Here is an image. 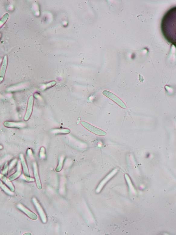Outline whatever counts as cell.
<instances>
[{"mask_svg": "<svg viewBox=\"0 0 176 235\" xmlns=\"http://www.w3.org/2000/svg\"><path fill=\"white\" fill-rule=\"evenodd\" d=\"M161 28L165 39L176 47V6L169 9L163 16Z\"/></svg>", "mask_w": 176, "mask_h": 235, "instance_id": "1", "label": "cell"}, {"mask_svg": "<svg viewBox=\"0 0 176 235\" xmlns=\"http://www.w3.org/2000/svg\"><path fill=\"white\" fill-rule=\"evenodd\" d=\"M103 94L105 96L107 97L108 98L114 101V102L117 104L121 107L124 109H126V106L123 102L118 97L116 96V95L113 94V93L109 92V91L104 90L103 91Z\"/></svg>", "mask_w": 176, "mask_h": 235, "instance_id": "2", "label": "cell"}, {"mask_svg": "<svg viewBox=\"0 0 176 235\" xmlns=\"http://www.w3.org/2000/svg\"><path fill=\"white\" fill-rule=\"evenodd\" d=\"M81 124L82 126H83L84 128H85L88 130L90 131L91 132L94 133L95 135H101V136H104V135H107V133L105 131L101 130L100 129L97 128L96 127L92 126V125L88 123L87 122H82Z\"/></svg>", "mask_w": 176, "mask_h": 235, "instance_id": "3", "label": "cell"}, {"mask_svg": "<svg viewBox=\"0 0 176 235\" xmlns=\"http://www.w3.org/2000/svg\"><path fill=\"white\" fill-rule=\"evenodd\" d=\"M34 102V97L33 96H31L29 99L26 113L24 117V120L25 121L28 120L30 117L33 111Z\"/></svg>", "mask_w": 176, "mask_h": 235, "instance_id": "4", "label": "cell"}, {"mask_svg": "<svg viewBox=\"0 0 176 235\" xmlns=\"http://www.w3.org/2000/svg\"><path fill=\"white\" fill-rule=\"evenodd\" d=\"M20 158L25 177L29 181V180L30 179V178L28 169H27V167L26 163H25L24 157H23V156L22 154L20 155Z\"/></svg>", "mask_w": 176, "mask_h": 235, "instance_id": "5", "label": "cell"}, {"mask_svg": "<svg viewBox=\"0 0 176 235\" xmlns=\"http://www.w3.org/2000/svg\"><path fill=\"white\" fill-rule=\"evenodd\" d=\"M21 206V207H19V208H18L20 209L21 211H22L25 214H26L29 217L31 218V219L33 220H36L37 219V217L35 214L33 213H32L30 211L24 207Z\"/></svg>", "mask_w": 176, "mask_h": 235, "instance_id": "6", "label": "cell"}, {"mask_svg": "<svg viewBox=\"0 0 176 235\" xmlns=\"http://www.w3.org/2000/svg\"><path fill=\"white\" fill-rule=\"evenodd\" d=\"M34 166V176L36 180V182H37V187L39 188V189H41V183H40L39 175H38L37 167V165H36V163Z\"/></svg>", "mask_w": 176, "mask_h": 235, "instance_id": "7", "label": "cell"}, {"mask_svg": "<svg viewBox=\"0 0 176 235\" xmlns=\"http://www.w3.org/2000/svg\"><path fill=\"white\" fill-rule=\"evenodd\" d=\"M4 125L6 127L9 128H14V127H19L23 126V124L22 123L14 122H5L4 123Z\"/></svg>", "mask_w": 176, "mask_h": 235, "instance_id": "8", "label": "cell"}, {"mask_svg": "<svg viewBox=\"0 0 176 235\" xmlns=\"http://www.w3.org/2000/svg\"><path fill=\"white\" fill-rule=\"evenodd\" d=\"M21 171H22V170H21V165H20L19 166H18V171H17L16 173V174L12 175L11 176L8 178V179H9V181H13V180H14V179H15L17 178L18 177L21 175L20 174L21 172Z\"/></svg>", "mask_w": 176, "mask_h": 235, "instance_id": "9", "label": "cell"}, {"mask_svg": "<svg viewBox=\"0 0 176 235\" xmlns=\"http://www.w3.org/2000/svg\"><path fill=\"white\" fill-rule=\"evenodd\" d=\"M63 162V159L62 158V160H61L60 161V163H59V166L57 167L56 169V171H59L61 169H62V164Z\"/></svg>", "mask_w": 176, "mask_h": 235, "instance_id": "10", "label": "cell"}]
</instances>
